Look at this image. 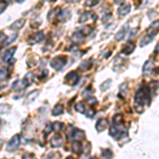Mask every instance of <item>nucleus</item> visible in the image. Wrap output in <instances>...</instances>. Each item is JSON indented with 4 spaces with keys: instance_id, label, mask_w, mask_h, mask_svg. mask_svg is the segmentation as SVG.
<instances>
[{
    "instance_id": "nucleus-1",
    "label": "nucleus",
    "mask_w": 159,
    "mask_h": 159,
    "mask_svg": "<svg viewBox=\"0 0 159 159\" xmlns=\"http://www.w3.org/2000/svg\"><path fill=\"white\" fill-rule=\"evenodd\" d=\"M151 102V92L148 87L145 86H141V87L137 90L135 95V107L136 110L142 112L143 106L145 103H150Z\"/></svg>"
},
{
    "instance_id": "nucleus-2",
    "label": "nucleus",
    "mask_w": 159,
    "mask_h": 159,
    "mask_svg": "<svg viewBox=\"0 0 159 159\" xmlns=\"http://www.w3.org/2000/svg\"><path fill=\"white\" fill-rule=\"evenodd\" d=\"M66 64H67V57L64 55L55 56V57H53L52 60L50 62L51 67L53 68V69H55V70H62V69L65 67Z\"/></svg>"
},
{
    "instance_id": "nucleus-3",
    "label": "nucleus",
    "mask_w": 159,
    "mask_h": 159,
    "mask_svg": "<svg viewBox=\"0 0 159 159\" xmlns=\"http://www.w3.org/2000/svg\"><path fill=\"white\" fill-rule=\"evenodd\" d=\"M20 144V136L19 135H14L11 138V140L9 141L8 145H7V151L8 152H14L16 151Z\"/></svg>"
},
{
    "instance_id": "nucleus-4",
    "label": "nucleus",
    "mask_w": 159,
    "mask_h": 159,
    "mask_svg": "<svg viewBox=\"0 0 159 159\" xmlns=\"http://www.w3.org/2000/svg\"><path fill=\"white\" fill-rule=\"evenodd\" d=\"M79 81H80V76L76 71L69 72L67 76H66V82L69 85H71V86H76V84L79 83Z\"/></svg>"
},
{
    "instance_id": "nucleus-5",
    "label": "nucleus",
    "mask_w": 159,
    "mask_h": 159,
    "mask_svg": "<svg viewBox=\"0 0 159 159\" xmlns=\"http://www.w3.org/2000/svg\"><path fill=\"white\" fill-rule=\"evenodd\" d=\"M44 39H45L44 32L38 31V32H36L35 34H33V35L29 38L28 44L29 45H34V44H36V43H40V41H43Z\"/></svg>"
},
{
    "instance_id": "nucleus-6",
    "label": "nucleus",
    "mask_w": 159,
    "mask_h": 159,
    "mask_svg": "<svg viewBox=\"0 0 159 159\" xmlns=\"http://www.w3.org/2000/svg\"><path fill=\"white\" fill-rule=\"evenodd\" d=\"M131 12V4L129 3H122L118 9V14L120 16H125Z\"/></svg>"
},
{
    "instance_id": "nucleus-7",
    "label": "nucleus",
    "mask_w": 159,
    "mask_h": 159,
    "mask_svg": "<svg viewBox=\"0 0 159 159\" xmlns=\"http://www.w3.org/2000/svg\"><path fill=\"white\" fill-rule=\"evenodd\" d=\"M16 49H17L16 47H12L11 49H9V50H7V51L4 52V54L2 55V62H3V63L12 60V57H13V55H14V53H15Z\"/></svg>"
},
{
    "instance_id": "nucleus-8",
    "label": "nucleus",
    "mask_w": 159,
    "mask_h": 159,
    "mask_svg": "<svg viewBox=\"0 0 159 159\" xmlns=\"http://www.w3.org/2000/svg\"><path fill=\"white\" fill-rule=\"evenodd\" d=\"M154 68V63L152 62L151 60H148L145 62V64H144V66H143L142 68V73L143 76H148L150 73H151L152 69Z\"/></svg>"
},
{
    "instance_id": "nucleus-9",
    "label": "nucleus",
    "mask_w": 159,
    "mask_h": 159,
    "mask_svg": "<svg viewBox=\"0 0 159 159\" xmlns=\"http://www.w3.org/2000/svg\"><path fill=\"white\" fill-rule=\"evenodd\" d=\"M24 24H26V19H24V18H19V19L15 20V21L11 24L10 28L12 29V30H14V31H17V30H20V29L22 28L24 26Z\"/></svg>"
},
{
    "instance_id": "nucleus-10",
    "label": "nucleus",
    "mask_w": 159,
    "mask_h": 159,
    "mask_svg": "<svg viewBox=\"0 0 159 159\" xmlns=\"http://www.w3.org/2000/svg\"><path fill=\"white\" fill-rule=\"evenodd\" d=\"M84 38H85V36L79 31L74 32V33L71 35V41L72 43H74V44H80V43H82V41L84 40Z\"/></svg>"
},
{
    "instance_id": "nucleus-11",
    "label": "nucleus",
    "mask_w": 159,
    "mask_h": 159,
    "mask_svg": "<svg viewBox=\"0 0 159 159\" xmlns=\"http://www.w3.org/2000/svg\"><path fill=\"white\" fill-rule=\"evenodd\" d=\"M134 50H135V45L133 44V43H127V44H125V46L122 48L121 53H122V54H125V55H129Z\"/></svg>"
},
{
    "instance_id": "nucleus-12",
    "label": "nucleus",
    "mask_w": 159,
    "mask_h": 159,
    "mask_svg": "<svg viewBox=\"0 0 159 159\" xmlns=\"http://www.w3.org/2000/svg\"><path fill=\"white\" fill-rule=\"evenodd\" d=\"M107 127H108V122H107V120H105V119L98 120V122L95 124V128H97L98 131H104V129H106Z\"/></svg>"
},
{
    "instance_id": "nucleus-13",
    "label": "nucleus",
    "mask_w": 159,
    "mask_h": 159,
    "mask_svg": "<svg viewBox=\"0 0 159 159\" xmlns=\"http://www.w3.org/2000/svg\"><path fill=\"white\" fill-rule=\"evenodd\" d=\"M83 151V145L82 143L80 142L79 140H76L74 142H72L71 144V152L74 154H80L81 152Z\"/></svg>"
},
{
    "instance_id": "nucleus-14",
    "label": "nucleus",
    "mask_w": 159,
    "mask_h": 159,
    "mask_svg": "<svg viewBox=\"0 0 159 159\" xmlns=\"http://www.w3.org/2000/svg\"><path fill=\"white\" fill-rule=\"evenodd\" d=\"M92 60L91 58H89V60H83L82 63L80 64V70L81 71H86V70H89L90 68H91V66H92Z\"/></svg>"
},
{
    "instance_id": "nucleus-15",
    "label": "nucleus",
    "mask_w": 159,
    "mask_h": 159,
    "mask_svg": "<svg viewBox=\"0 0 159 159\" xmlns=\"http://www.w3.org/2000/svg\"><path fill=\"white\" fill-rule=\"evenodd\" d=\"M57 17H58L62 21H67V20H69L71 18V12H70L69 10H63V11L58 14Z\"/></svg>"
},
{
    "instance_id": "nucleus-16",
    "label": "nucleus",
    "mask_w": 159,
    "mask_h": 159,
    "mask_svg": "<svg viewBox=\"0 0 159 159\" xmlns=\"http://www.w3.org/2000/svg\"><path fill=\"white\" fill-rule=\"evenodd\" d=\"M33 79H34V78H33V73H32V72L27 73V74L24 76V79H22V87H27V86H29V85L32 83Z\"/></svg>"
},
{
    "instance_id": "nucleus-17",
    "label": "nucleus",
    "mask_w": 159,
    "mask_h": 159,
    "mask_svg": "<svg viewBox=\"0 0 159 159\" xmlns=\"http://www.w3.org/2000/svg\"><path fill=\"white\" fill-rule=\"evenodd\" d=\"M63 138L60 137V135H56L55 137H53L51 139V144H52V147H62V144H63Z\"/></svg>"
},
{
    "instance_id": "nucleus-18",
    "label": "nucleus",
    "mask_w": 159,
    "mask_h": 159,
    "mask_svg": "<svg viewBox=\"0 0 159 159\" xmlns=\"http://www.w3.org/2000/svg\"><path fill=\"white\" fill-rule=\"evenodd\" d=\"M64 111V106L63 104H56L55 106H54V108H53V110H52V116H54V117H57V116H60L63 114Z\"/></svg>"
},
{
    "instance_id": "nucleus-19",
    "label": "nucleus",
    "mask_w": 159,
    "mask_h": 159,
    "mask_svg": "<svg viewBox=\"0 0 159 159\" xmlns=\"http://www.w3.org/2000/svg\"><path fill=\"white\" fill-rule=\"evenodd\" d=\"M155 36H156V34H147V36H144L142 39H141V41H140V46L143 47V46L147 45L148 43H151L152 40L154 39Z\"/></svg>"
},
{
    "instance_id": "nucleus-20",
    "label": "nucleus",
    "mask_w": 159,
    "mask_h": 159,
    "mask_svg": "<svg viewBox=\"0 0 159 159\" xmlns=\"http://www.w3.org/2000/svg\"><path fill=\"white\" fill-rule=\"evenodd\" d=\"M126 30H127V26H124L123 28L121 29L117 34H116L115 36V39L117 40V41H120V40H122L124 38V36H125V34H126Z\"/></svg>"
},
{
    "instance_id": "nucleus-21",
    "label": "nucleus",
    "mask_w": 159,
    "mask_h": 159,
    "mask_svg": "<svg viewBox=\"0 0 159 159\" xmlns=\"http://www.w3.org/2000/svg\"><path fill=\"white\" fill-rule=\"evenodd\" d=\"M38 95H39V90H33V91H31L28 95V97H27V103H32L38 97Z\"/></svg>"
},
{
    "instance_id": "nucleus-22",
    "label": "nucleus",
    "mask_w": 159,
    "mask_h": 159,
    "mask_svg": "<svg viewBox=\"0 0 159 159\" xmlns=\"http://www.w3.org/2000/svg\"><path fill=\"white\" fill-rule=\"evenodd\" d=\"M74 131H76V128L73 127V125H70V124H69L67 126V129H66V135H67L68 139H72V138H73Z\"/></svg>"
},
{
    "instance_id": "nucleus-23",
    "label": "nucleus",
    "mask_w": 159,
    "mask_h": 159,
    "mask_svg": "<svg viewBox=\"0 0 159 159\" xmlns=\"http://www.w3.org/2000/svg\"><path fill=\"white\" fill-rule=\"evenodd\" d=\"M52 129H54V131L56 133H60V131H63V127H64V123L63 122H58V121H56L54 123L52 124Z\"/></svg>"
},
{
    "instance_id": "nucleus-24",
    "label": "nucleus",
    "mask_w": 159,
    "mask_h": 159,
    "mask_svg": "<svg viewBox=\"0 0 159 159\" xmlns=\"http://www.w3.org/2000/svg\"><path fill=\"white\" fill-rule=\"evenodd\" d=\"M85 137V131H82V129H76L74 131V134H73V138L76 139H83Z\"/></svg>"
},
{
    "instance_id": "nucleus-25",
    "label": "nucleus",
    "mask_w": 159,
    "mask_h": 159,
    "mask_svg": "<svg viewBox=\"0 0 159 159\" xmlns=\"http://www.w3.org/2000/svg\"><path fill=\"white\" fill-rule=\"evenodd\" d=\"M91 15H92V13H91V12H85V13L83 14V15L80 17L79 22H80V24H83V22H85V21H86V20H87L88 18H89V17H90Z\"/></svg>"
},
{
    "instance_id": "nucleus-26",
    "label": "nucleus",
    "mask_w": 159,
    "mask_h": 159,
    "mask_svg": "<svg viewBox=\"0 0 159 159\" xmlns=\"http://www.w3.org/2000/svg\"><path fill=\"white\" fill-rule=\"evenodd\" d=\"M74 108H76V110L78 111V112H80V114H84V112H85V106H84V104L81 103V102L76 103Z\"/></svg>"
},
{
    "instance_id": "nucleus-27",
    "label": "nucleus",
    "mask_w": 159,
    "mask_h": 159,
    "mask_svg": "<svg viewBox=\"0 0 159 159\" xmlns=\"http://www.w3.org/2000/svg\"><path fill=\"white\" fill-rule=\"evenodd\" d=\"M16 38H17V34H16V33H15V34H13L12 36H10V37H7V40L4 41L3 46H4V47H5V46H9V45L11 44V43H13V41H14Z\"/></svg>"
},
{
    "instance_id": "nucleus-28",
    "label": "nucleus",
    "mask_w": 159,
    "mask_h": 159,
    "mask_svg": "<svg viewBox=\"0 0 159 159\" xmlns=\"http://www.w3.org/2000/svg\"><path fill=\"white\" fill-rule=\"evenodd\" d=\"M91 28L90 27H84V28H82L81 30H80L79 32H81L82 34H83L84 36H86V35H88V34H90L91 33Z\"/></svg>"
},
{
    "instance_id": "nucleus-29",
    "label": "nucleus",
    "mask_w": 159,
    "mask_h": 159,
    "mask_svg": "<svg viewBox=\"0 0 159 159\" xmlns=\"http://www.w3.org/2000/svg\"><path fill=\"white\" fill-rule=\"evenodd\" d=\"M8 73H9V71L7 68H1V69H0V80L7 79Z\"/></svg>"
},
{
    "instance_id": "nucleus-30",
    "label": "nucleus",
    "mask_w": 159,
    "mask_h": 159,
    "mask_svg": "<svg viewBox=\"0 0 159 159\" xmlns=\"http://www.w3.org/2000/svg\"><path fill=\"white\" fill-rule=\"evenodd\" d=\"M102 156H103V159H111L112 158V153L109 150H104Z\"/></svg>"
},
{
    "instance_id": "nucleus-31",
    "label": "nucleus",
    "mask_w": 159,
    "mask_h": 159,
    "mask_svg": "<svg viewBox=\"0 0 159 159\" xmlns=\"http://www.w3.org/2000/svg\"><path fill=\"white\" fill-rule=\"evenodd\" d=\"M48 76V70L45 68V69H40L39 70V73H38V79L39 80H43L44 78H46V76Z\"/></svg>"
},
{
    "instance_id": "nucleus-32",
    "label": "nucleus",
    "mask_w": 159,
    "mask_h": 159,
    "mask_svg": "<svg viewBox=\"0 0 159 159\" xmlns=\"http://www.w3.org/2000/svg\"><path fill=\"white\" fill-rule=\"evenodd\" d=\"M11 109V106L8 104H1L0 105V112H9Z\"/></svg>"
},
{
    "instance_id": "nucleus-33",
    "label": "nucleus",
    "mask_w": 159,
    "mask_h": 159,
    "mask_svg": "<svg viewBox=\"0 0 159 159\" xmlns=\"http://www.w3.org/2000/svg\"><path fill=\"white\" fill-rule=\"evenodd\" d=\"M121 119H122V117H121V115H116L115 117H114V124H115L116 126H118V125H121Z\"/></svg>"
},
{
    "instance_id": "nucleus-34",
    "label": "nucleus",
    "mask_w": 159,
    "mask_h": 159,
    "mask_svg": "<svg viewBox=\"0 0 159 159\" xmlns=\"http://www.w3.org/2000/svg\"><path fill=\"white\" fill-rule=\"evenodd\" d=\"M99 3V1H97V0H90V1H86L84 5L85 7H87V8H91V7H95L97 4Z\"/></svg>"
},
{
    "instance_id": "nucleus-35",
    "label": "nucleus",
    "mask_w": 159,
    "mask_h": 159,
    "mask_svg": "<svg viewBox=\"0 0 159 159\" xmlns=\"http://www.w3.org/2000/svg\"><path fill=\"white\" fill-rule=\"evenodd\" d=\"M87 103L90 104V105H97V103H98V100L95 99V98H93V97H90V98H87Z\"/></svg>"
},
{
    "instance_id": "nucleus-36",
    "label": "nucleus",
    "mask_w": 159,
    "mask_h": 159,
    "mask_svg": "<svg viewBox=\"0 0 159 159\" xmlns=\"http://www.w3.org/2000/svg\"><path fill=\"white\" fill-rule=\"evenodd\" d=\"M110 83H111V80H107L105 83H103L102 85H101V89H102V90H106L107 88H109L108 85H109Z\"/></svg>"
},
{
    "instance_id": "nucleus-37",
    "label": "nucleus",
    "mask_w": 159,
    "mask_h": 159,
    "mask_svg": "<svg viewBox=\"0 0 159 159\" xmlns=\"http://www.w3.org/2000/svg\"><path fill=\"white\" fill-rule=\"evenodd\" d=\"M7 7H8V3L5 1H0V14L7 9Z\"/></svg>"
},
{
    "instance_id": "nucleus-38",
    "label": "nucleus",
    "mask_w": 159,
    "mask_h": 159,
    "mask_svg": "<svg viewBox=\"0 0 159 159\" xmlns=\"http://www.w3.org/2000/svg\"><path fill=\"white\" fill-rule=\"evenodd\" d=\"M7 37H8V36L5 35L4 33L0 32V44H4V41L7 40Z\"/></svg>"
},
{
    "instance_id": "nucleus-39",
    "label": "nucleus",
    "mask_w": 159,
    "mask_h": 159,
    "mask_svg": "<svg viewBox=\"0 0 159 159\" xmlns=\"http://www.w3.org/2000/svg\"><path fill=\"white\" fill-rule=\"evenodd\" d=\"M95 111L93 110V109H89V110H87V112H86V117H88V118H92L93 116H95Z\"/></svg>"
},
{
    "instance_id": "nucleus-40",
    "label": "nucleus",
    "mask_w": 159,
    "mask_h": 159,
    "mask_svg": "<svg viewBox=\"0 0 159 159\" xmlns=\"http://www.w3.org/2000/svg\"><path fill=\"white\" fill-rule=\"evenodd\" d=\"M51 131H52V124H51V123H49V124L47 125V127H46V131H45V134L47 135V134H49V133H50Z\"/></svg>"
},
{
    "instance_id": "nucleus-41",
    "label": "nucleus",
    "mask_w": 159,
    "mask_h": 159,
    "mask_svg": "<svg viewBox=\"0 0 159 159\" xmlns=\"http://www.w3.org/2000/svg\"><path fill=\"white\" fill-rule=\"evenodd\" d=\"M90 91H91V88L89 87V88H88V89H87V88H86V89H85V90H84V91L82 92V95H86V93H89V92H90Z\"/></svg>"
},
{
    "instance_id": "nucleus-42",
    "label": "nucleus",
    "mask_w": 159,
    "mask_h": 159,
    "mask_svg": "<svg viewBox=\"0 0 159 159\" xmlns=\"http://www.w3.org/2000/svg\"><path fill=\"white\" fill-rule=\"evenodd\" d=\"M138 31V30H137V29H135V30H133V31L131 32V33H129V37H134V36H135V34H136V32Z\"/></svg>"
},
{
    "instance_id": "nucleus-43",
    "label": "nucleus",
    "mask_w": 159,
    "mask_h": 159,
    "mask_svg": "<svg viewBox=\"0 0 159 159\" xmlns=\"http://www.w3.org/2000/svg\"><path fill=\"white\" fill-rule=\"evenodd\" d=\"M155 53H158V44L156 45V52Z\"/></svg>"
},
{
    "instance_id": "nucleus-44",
    "label": "nucleus",
    "mask_w": 159,
    "mask_h": 159,
    "mask_svg": "<svg viewBox=\"0 0 159 159\" xmlns=\"http://www.w3.org/2000/svg\"><path fill=\"white\" fill-rule=\"evenodd\" d=\"M2 143H3V141H2V139H0V147L2 145Z\"/></svg>"
},
{
    "instance_id": "nucleus-45",
    "label": "nucleus",
    "mask_w": 159,
    "mask_h": 159,
    "mask_svg": "<svg viewBox=\"0 0 159 159\" xmlns=\"http://www.w3.org/2000/svg\"><path fill=\"white\" fill-rule=\"evenodd\" d=\"M90 159H98V158H97L95 156H92V157H91V158H90Z\"/></svg>"
},
{
    "instance_id": "nucleus-46",
    "label": "nucleus",
    "mask_w": 159,
    "mask_h": 159,
    "mask_svg": "<svg viewBox=\"0 0 159 159\" xmlns=\"http://www.w3.org/2000/svg\"><path fill=\"white\" fill-rule=\"evenodd\" d=\"M66 159H74V158H73V157H67Z\"/></svg>"
},
{
    "instance_id": "nucleus-47",
    "label": "nucleus",
    "mask_w": 159,
    "mask_h": 159,
    "mask_svg": "<svg viewBox=\"0 0 159 159\" xmlns=\"http://www.w3.org/2000/svg\"><path fill=\"white\" fill-rule=\"evenodd\" d=\"M0 51H1V49H0Z\"/></svg>"
}]
</instances>
